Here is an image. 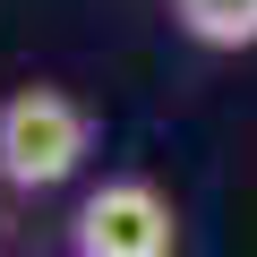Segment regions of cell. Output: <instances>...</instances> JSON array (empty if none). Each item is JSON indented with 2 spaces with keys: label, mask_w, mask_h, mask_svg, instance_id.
<instances>
[{
  "label": "cell",
  "mask_w": 257,
  "mask_h": 257,
  "mask_svg": "<svg viewBox=\"0 0 257 257\" xmlns=\"http://www.w3.org/2000/svg\"><path fill=\"white\" fill-rule=\"evenodd\" d=\"M69 257H180V206L146 172H111L69 214Z\"/></svg>",
  "instance_id": "2"
},
{
  "label": "cell",
  "mask_w": 257,
  "mask_h": 257,
  "mask_svg": "<svg viewBox=\"0 0 257 257\" xmlns=\"http://www.w3.org/2000/svg\"><path fill=\"white\" fill-rule=\"evenodd\" d=\"M172 26L206 52H257V0H172Z\"/></svg>",
  "instance_id": "3"
},
{
  "label": "cell",
  "mask_w": 257,
  "mask_h": 257,
  "mask_svg": "<svg viewBox=\"0 0 257 257\" xmlns=\"http://www.w3.org/2000/svg\"><path fill=\"white\" fill-rule=\"evenodd\" d=\"M86 155H94V111H86L69 86L35 77V86H18V94H0V180H9L18 197L69 189V180L86 172Z\"/></svg>",
  "instance_id": "1"
}]
</instances>
